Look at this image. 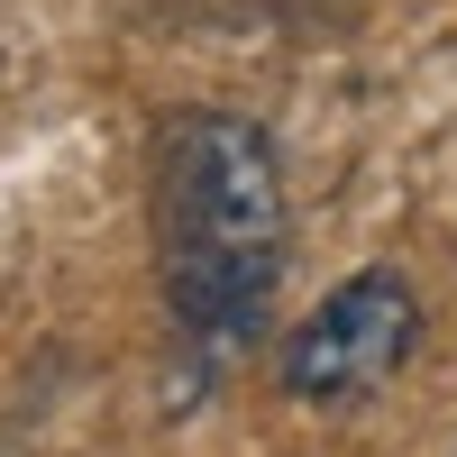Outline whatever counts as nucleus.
I'll return each instance as SVG.
<instances>
[{"label":"nucleus","mask_w":457,"mask_h":457,"mask_svg":"<svg viewBox=\"0 0 457 457\" xmlns=\"http://www.w3.org/2000/svg\"><path fill=\"white\" fill-rule=\"evenodd\" d=\"M421 348V293L394 265H357L348 284H329L312 312L284 329L275 348V385L312 411H348L366 394H385Z\"/></svg>","instance_id":"f03ea898"},{"label":"nucleus","mask_w":457,"mask_h":457,"mask_svg":"<svg viewBox=\"0 0 457 457\" xmlns=\"http://www.w3.org/2000/svg\"><path fill=\"white\" fill-rule=\"evenodd\" d=\"M165 312L193 348H256L284 284V146L247 110H174L156 137Z\"/></svg>","instance_id":"f257e3e1"}]
</instances>
